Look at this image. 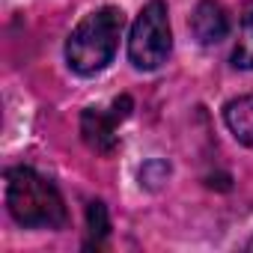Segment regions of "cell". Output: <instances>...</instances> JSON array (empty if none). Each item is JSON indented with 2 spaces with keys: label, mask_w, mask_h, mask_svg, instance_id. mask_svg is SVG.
Listing matches in <instances>:
<instances>
[{
  "label": "cell",
  "mask_w": 253,
  "mask_h": 253,
  "mask_svg": "<svg viewBox=\"0 0 253 253\" xmlns=\"http://www.w3.org/2000/svg\"><path fill=\"white\" fill-rule=\"evenodd\" d=\"M125 18L116 6H101L89 12L69 36L66 42V63L75 75H98L107 69V63L116 57L119 36H122Z\"/></svg>",
  "instance_id": "obj_1"
},
{
  "label": "cell",
  "mask_w": 253,
  "mask_h": 253,
  "mask_svg": "<svg viewBox=\"0 0 253 253\" xmlns=\"http://www.w3.org/2000/svg\"><path fill=\"white\" fill-rule=\"evenodd\" d=\"M9 214L27 229H60L66 223V203L60 191L36 170L15 167L6 173Z\"/></svg>",
  "instance_id": "obj_2"
},
{
  "label": "cell",
  "mask_w": 253,
  "mask_h": 253,
  "mask_svg": "<svg viewBox=\"0 0 253 253\" xmlns=\"http://www.w3.org/2000/svg\"><path fill=\"white\" fill-rule=\"evenodd\" d=\"M173 51V30H170V12L164 0L146 3L131 27L128 36V60L140 72H155L167 63Z\"/></svg>",
  "instance_id": "obj_3"
},
{
  "label": "cell",
  "mask_w": 253,
  "mask_h": 253,
  "mask_svg": "<svg viewBox=\"0 0 253 253\" xmlns=\"http://www.w3.org/2000/svg\"><path fill=\"white\" fill-rule=\"evenodd\" d=\"M131 107H134V104H131L128 95L116 98L110 107H86L84 116H81V134H84V140H86L95 152L110 155V152L116 149V143H119L116 128H119L122 119H128Z\"/></svg>",
  "instance_id": "obj_4"
},
{
  "label": "cell",
  "mask_w": 253,
  "mask_h": 253,
  "mask_svg": "<svg viewBox=\"0 0 253 253\" xmlns=\"http://www.w3.org/2000/svg\"><path fill=\"white\" fill-rule=\"evenodd\" d=\"M191 33L200 45H217L229 33V15L217 0H200L191 15Z\"/></svg>",
  "instance_id": "obj_5"
},
{
  "label": "cell",
  "mask_w": 253,
  "mask_h": 253,
  "mask_svg": "<svg viewBox=\"0 0 253 253\" xmlns=\"http://www.w3.org/2000/svg\"><path fill=\"white\" fill-rule=\"evenodd\" d=\"M223 122L229 134L244 143V146H253V95H238L232 98L226 107H223Z\"/></svg>",
  "instance_id": "obj_6"
},
{
  "label": "cell",
  "mask_w": 253,
  "mask_h": 253,
  "mask_svg": "<svg viewBox=\"0 0 253 253\" xmlns=\"http://www.w3.org/2000/svg\"><path fill=\"white\" fill-rule=\"evenodd\" d=\"M232 66L235 69H253V0L241 9V27L232 48Z\"/></svg>",
  "instance_id": "obj_7"
},
{
  "label": "cell",
  "mask_w": 253,
  "mask_h": 253,
  "mask_svg": "<svg viewBox=\"0 0 253 253\" xmlns=\"http://www.w3.org/2000/svg\"><path fill=\"white\" fill-rule=\"evenodd\" d=\"M86 214H89V241L98 244V241L104 238V232H107V211H104V203H89Z\"/></svg>",
  "instance_id": "obj_8"
},
{
  "label": "cell",
  "mask_w": 253,
  "mask_h": 253,
  "mask_svg": "<svg viewBox=\"0 0 253 253\" xmlns=\"http://www.w3.org/2000/svg\"><path fill=\"white\" fill-rule=\"evenodd\" d=\"M247 250H253V238H250V241H247Z\"/></svg>",
  "instance_id": "obj_9"
}]
</instances>
